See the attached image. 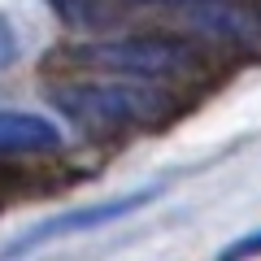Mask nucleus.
<instances>
[{
	"label": "nucleus",
	"mask_w": 261,
	"mask_h": 261,
	"mask_svg": "<svg viewBox=\"0 0 261 261\" xmlns=\"http://www.w3.org/2000/svg\"><path fill=\"white\" fill-rule=\"evenodd\" d=\"M48 105L87 135L144 130L178 109V100L161 83H130V79H65L48 87Z\"/></svg>",
	"instance_id": "f257e3e1"
},
{
	"label": "nucleus",
	"mask_w": 261,
	"mask_h": 261,
	"mask_svg": "<svg viewBox=\"0 0 261 261\" xmlns=\"http://www.w3.org/2000/svg\"><path fill=\"white\" fill-rule=\"evenodd\" d=\"M65 65L87 70L100 79H130V83H174V79H196L205 74V53L196 44L170 35H113V39H92L74 44L61 53Z\"/></svg>",
	"instance_id": "f03ea898"
},
{
	"label": "nucleus",
	"mask_w": 261,
	"mask_h": 261,
	"mask_svg": "<svg viewBox=\"0 0 261 261\" xmlns=\"http://www.w3.org/2000/svg\"><path fill=\"white\" fill-rule=\"evenodd\" d=\"M178 13L192 31L226 44H261V5L252 0H178Z\"/></svg>",
	"instance_id": "7ed1b4c3"
},
{
	"label": "nucleus",
	"mask_w": 261,
	"mask_h": 261,
	"mask_svg": "<svg viewBox=\"0 0 261 261\" xmlns=\"http://www.w3.org/2000/svg\"><path fill=\"white\" fill-rule=\"evenodd\" d=\"M57 148H61V126L53 118L0 105V157H35Z\"/></svg>",
	"instance_id": "20e7f679"
},
{
	"label": "nucleus",
	"mask_w": 261,
	"mask_h": 261,
	"mask_svg": "<svg viewBox=\"0 0 261 261\" xmlns=\"http://www.w3.org/2000/svg\"><path fill=\"white\" fill-rule=\"evenodd\" d=\"M144 200H148V192H135V196H122V200H113V205H96V209H83V214L61 218V222H44V226H35V231H31L27 240L18 244V252L27 248V244L53 240V235H70V231H87V226H100V222H109V218H122V214H130L135 205H144Z\"/></svg>",
	"instance_id": "39448f33"
},
{
	"label": "nucleus",
	"mask_w": 261,
	"mask_h": 261,
	"mask_svg": "<svg viewBox=\"0 0 261 261\" xmlns=\"http://www.w3.org/2000/svg\"><path fill=\"white\" fill-rule=\"evenodd\" d=\"M252 252H261V231L248 235V240H240V244H231L222 261H244V257H252Z\"/></svg>",
	"instance_id": "423d86ee"
},
{
	"label": "nucleus",
	"mask_w": 261,
	"mask_h": 261,
	"mask_svg": "<svg viewBox=\"0 0 261 261\" xmlns=\"http://www.w3.org/2000/svg\"><path fill=\"white\" fill-rule=\"evenodd\" d=\"M9 57H13V35H9L5 27H0V65L9 61Z\"/></svg>",
	"instance_id": "0eeeda50"
}]
</instances>
